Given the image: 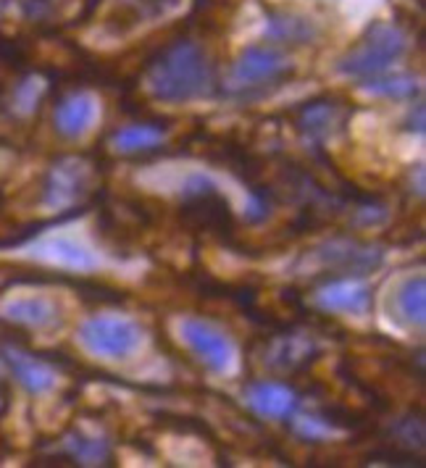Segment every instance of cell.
Wrapping results in <instances>:
<instances>
[{
    "mask_svg": "<svg viewBox=\"0 0 426 468\" xmlns=\"http://www.w3.org/2000/svg\"><path fill=\"white\" fill-rule=\"evenodd\" d=\"M410 32L398 22H374L356 45L337 61V71L353 80H374L387 74L410 53Z\"/></svg>",
    "mask_w": 426,
    "mask_h": 468,
    "instance_id": "cell-5",
    "label": "cell"
},
{
    "mask_svg": "<svg viewBox=\"0 0 426 468\" xmlns=\"http://www.w3.org/2000/svg\"><path fill=\"white\" fill-rule=\"evenodd\" d=\"M321 356L316 332H300L295 326H279V335L263 342L261 363L279 374H300Z\"/></svg>",
    "mask_w": 426,
    "mask_h": 468,
    "instance_id": "cell-8",
    "label": "cell"
},
{
    "mask_svg": "<svg viewBox=\"0 0 426 468\" xmlns=\"http://www.w3.org/2000/svg\"><path fill=\"white\" fill-rule=\"evenodd\" d=\"M59 455L53 452L50 461H69L74 466H111L113 463V450L108 445L106 440L101 437H92V434H85L80 429H71L66 431L59 442Z\"/></svg>",
    "mask_w": 426,
    "mask_h": 468,
    "instance_id": "cell-15",
    "label": "cell"
},
{
    "mask_svg": "<svg viewBox=\"0 0 426 468\" xmlns=\"http://www.w3.org/2000/svg\"><path fill=\"white\" fill-rule=\"evenodd\" d=\"M368 92L374 95H382V98H392V101H403V98H413L419 95V82L410 80V77H403V74H395V77H374V80H366L363 82Z\"/></svg>",
    "mask_w": 426,
    "mask_h": 468,
    "instance_id": "cell-22",
    "label": "cell"
},
{
    "mask_svg": "<svg viewBox=\"0 0 426 468\" xmlns=\"http://www.w3.org/2000/svg\"><path fill=\"white\" fill-rule=\"evenodd\" d=\"M179 221L190 232L211 234L237 250V218L227 195L208 174H192L179 192Z\"/></svg>",
    "mask_w": 426,
    "mask_h": 468,
    "instance_id": "cell-4",
    "label": "cell"
},
{
    "mask_svg": "<svg viewBox=\"0 0 426 468\" xmlns=\"http://www.w3.org/2000/svg\"><path fill=\"white\" fill-rule=\"evenodd\" d=\"M3 361L8 363L11 374L16 377V382L22 384L24 389H29L32 395L48 392L56 384V371L48 366V361L27 353L22 347H5L3 350Z\"/></svg>",
    "mask_w": 426,
    "mask_h": 468,
    "instance_id": "cell-20",
    "label": "cell"
},
{
    "mask_svg": "<svg viewBox=\"0 0 426 468\" xmlns=\"http://www.w3.org/2000/svg\"><path fill=\"white\" fill-rule=\"evenodd\" d=\"M179 335H182L185 345L192 350V356L203 366H208L211 371L224 374V371L232 368V363H235V345L218 326H213L211 321L187 316L179 324Z\"/></svg>",
    "mask_w": 426,
    "mask_h": 468,
    "instance_id": "cell-10",
    "label": "cell"
},
{
    "mask_svg": "<svg viewBox=\"0 0 426 468\" xmlns=\"http://www.w3.org/2000/svg\"><path fill=\"white\" fill-rule=\"evenodd\" d=\"M298 66L279 45H250L229 66L218 92L235 103H253L274 95L295 77Z\"/></svg>",
    "mask_w": 426,
    "mask_h": 468,
    "instance_id": "cell-2",
    "label": "cell"
},
{
    "mask_svg": "<svg viewBox=\"0 0 426 468\" xmlns=\"http://www.w3.org/2000/svg\"><path fill=\"white\" fill-rule=\"evenodd\" d=\"M179 3L182 0H119V5L108 14L106 24L116 35H124L140 24L169 16L174 8H179Z\"/></svg>",
    "mask_w": 426,
    "mask_h": 468,
    "instance_id": "cell-18",
    "label": "cell"
},
{
    "mask_svg": "<svg viewBox=\"0 0 426 468\" xmlns=\"http://www.w3.org/2000/svg\"><path fill=\"white\" fill-rule=\"evenodd\" d=\"M32 258L45 261L50 266H59V269L77 271V274H87V271H95L98 269L95 256L90 250H85L82 245H77L74 239H66V237L43 239V242L32 245Z\"/></svg>",
    "mask_w": 426,
    "mask_h": 468,
    "instance_id": "cell-17",
    "label": "cell"
},
{
    "mask_svg": "<svg viewBox=\"0 0 426 468\" xmlns=\"http://www.w3.org/2000/svg\"><path fill=\"white\" fill-rule=\"evenodd\" d=\"M143 340V332L134 321L119 316H92L80 326V342L92 356L122 361L129 358Z\"/></svg>",
    "mask_w": 426,
    "mask_h": 468,
    "instance_id": "cell-9",
    "label": "cell"
},
{
    "mask_svg": "<svg viewBox=\"0 0 426 468\" xmlns=\"http://www.w3.org/2000/svg\"><path fill=\"white\" fill-rule=\"evenodd\" d=\"M169 143V127L161 122H134L129 127L116 129L108 137V148L122 158H148L164 153Z\"/></svg>",
    "mask_w": 426,
    "mask_h": 468,
    "instance_id": "cell-13",
    "label": "cell"
},
{
    "mask_svg": "<svg viewBox=\"0 0 426 468\" xmlns=\"http://www.w3.org/2000/svg\"><path fill=\"white\" fill-rule=\"evenodd\" d=\"M3 319L22 329H53L61 326V308L48 298H16L3 305Z\"/></svg>",
    "mask_w": 426,
    "mask_h": 468,
    "instance_id": "cell-16",
    "label": "cell"
},
{
    "mask_svg": "<svg viewBox=\"0 0 426 468\" xmlns=\"http://www.w3.org/2000/svg\"><path fill=\"white\" fill-rule=\"evenodd\" d=\"M384 263V248L361 242L356 237H332L326 242H319L308 248L295 261L293 271L298 277L316 279H340V277H366L377 271Z\"/></svg>",
    "mask_w": 426,
    "mask_h": 468,
    "instance_id": "cell-3",
    "label": "cell"
},
{
    "mask_svg": "<svg viewBox=\"0 0 426 468\" xmlns=\"http://www.w3.org/2000/svg\"><path fill=\"white\" fill-rule=\"evenodd\" d=\"M350 116L353 103H347L340 95H319L287 111L293 129L314 148H321L329 140L340 137L350 124Z\"/></svg>",
    "mask_w": 426,
    "mask_h": 468,
    "instance_id": "cell-7",
    "label": "cell"
},
{
    "mask_svg": "<svg viewBox=\"0 0 426 468\" xmlns=\"http://www.w3.org/2000/svg\"><path fill=\"white\" fill-rule=\"evenodd\" d=\"M245 398L261 419H272V421H287L300 405L295 387H290L287 382H274V379L250 382L245 387Z\"/></svg>",
    "mask_w": 426,
    "mask_h": 468,
    "instance_id": "cell-14",
    "label": "cell"
},
{
    "mask_svg": "<svg viewBox=\"0 0 426 468\" xmlns=\"http://www.w3.org/2000/svg\"><path fill=\"white\" fill-rule=\"evenodd\" d=\"M140 71L150 95L161 103H190L208 98L218 87V66L211 48L192 35L155 45Z\"/></svg>",
    "mask_w": 426,
    "mask_h": 468,
    "instance_id": "cell-1",
    "label": "cell"
},
{
    "mask_svg": "<svg viewBox=\"0 0 426 468\" xmlns=\"http://www.w3.org/2000/svg\"><path fill=\"white\" fill-rule=\"evenodd\" d=\"M389 314L403 326H424L426 321V282L424 277L403 279L392 298H389Z\"/></svg>",
    "mask_w": 426,
    "mask_h": 468,
    "instance_id": "cell-21",
    "label": "cell"
},
{
    "mask_svg": "<svg viewBox=\"0 0 426 468\" xmlns=\"http://www.w3.org/2000/svg\"><path fill=\"white\" fill-rule=\"evenodd\" d=\"M314 303L321 311H329V314L363 316L374 308V292L358 277L324 279V282H316V287H314Z\"/></svg>",
    "mask_w": 426,
    "mask_h": 468,
    "instance_id": "cell-11",
    "label": "cell"
},
{
    "mask_svg": "<svg viewBox=\"0 0 426 468\" xmlns=\"http://www.w3.org/2000/svg\"><path fill=\"white\" fill-rule=\"evenodd\" d=\"M106 174L101 155H64L43 179V203L53 211H71L101 192V176Z\"/></svg>",
    "mask_w": 426,
    "mask_h": 468,
    "instance_id": "cell-6",
    "label": "cell"
},
{
    "mask_svg": "<svg viewBox=\"0 0 426 468\" xmlns=\"http://www.w3.org/2000/svg\"><path fill=\"white\" fill-rule=\"evenodd\" d=\"M266 35L274 40V45H308L316 43L321 37V27L311 16L293 11V8H279L269 14Z\"/></svg>",
    "mask_w": 426,
    "mask_h": 468,
    "instance_id": "cell-19",
    "label": "cell"
},
{
    "mask_svg": "<svg viewBox=\"0 0 426 468\" xmlns=\"http://www.w3.org/2000/svg\"><path fill=\"white\" fill-rule=\"evenodd\" d=\"M98 119V101L87 90H66L53 106V129L64 140H80Z\"/></svg>",
    "mask_w": 426,
    "mask_h": 468,
    "instance_id": "cell-12",
    "label": "cell"
}]
</instances>
